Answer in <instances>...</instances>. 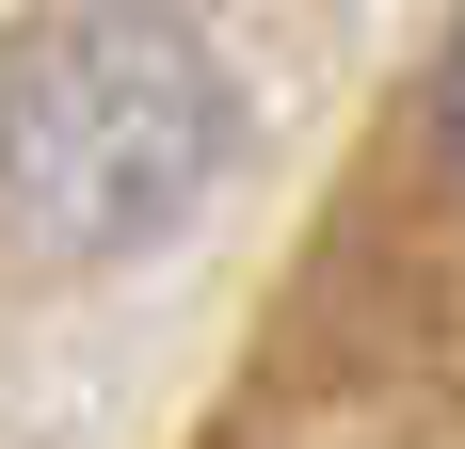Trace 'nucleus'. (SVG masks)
<instances>
[{
	"label": "nucleus",
	"mask_w": 465,
	"mask_h": 449,
	"mask_svg": "<svg viewBox=\"0 0 465 449\" xmlns=\"http://www.w3.org/2000/svg\"><path fill=\"white\" fill-rule=\"evenodd\" d=\"M241 161V96L193 16L161 0H81L64 33L0 65V209L48 257H144L177 241Z\"/></svg>",
	"instance_id": "obj_1"
},
{
	"label": "nucleus",
	"mask_w": 465,
	"mask_h": 449,
	"mask_svg": "<svg viewBox=\"0 0 465 449\" xmlns=\"http://www.w3.org/2000/svg\"><path fill=\"white\" fill-rule=\"evenodd\" d=\"M433 145H450V177H465V33H450V81H433Z\"/></svg>",
	"instance_id": "obj_2"
}]
</instances>
